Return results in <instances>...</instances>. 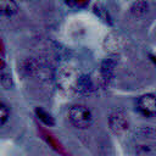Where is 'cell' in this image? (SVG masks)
Listing matches in <instances>:
<instances>
[{"instance_id": "9", "label": "cell", "mask_w": 156, "mask_h": 156, "mask_svg": "<svg viewBox=\"0 0 156 156\" xmlns=\"http://www.w3.org/2000/svg\"><path fill=\"white\" fill-rule=\"evenodd\" d=\"M9 117H10L9 107H7L4 102H1V101H0V127H1V126H4V124L7 122Z\"/></svg>"}, {"instance_id": "5", "label": "cell", "mask_w": 156, "mask_h": 156, "mask_svg": "<svg viewBox=\"0 0 156 156\" xmlns=\"http://www.w3.org/2000/svg\"><path fill=\"white\" fill-rule=\"evenodd\" d=\"M38 69H39V65L33 58H24L20 63V71L24 76H33L38 72Z\"/></svg>"}, {"instance_id": "4", "label": "cell", "mask_w": 156, "mask_h": 156, "mask_svg": "<svg viewBox=\"0 0 156 156\" xmlns=\"http://www.w3.org/2000/svg\"><path fill=\"white\" fill-rule=\"evenodd\" d=\"M116 65H117V60L115 57H108L102 61V63L100 66V73H101V77L104 80L107 82L112 77Z\"/></svg>"}, {"instance_id": "3", "label": "cell", "mask_w": 156, "mask_h": 156, "mask_svg": "<svg viewBox=\"0 0 156 156\" xmlns=\"http://www.w3.org/2000/svg\"><path fill=\"white\" fill-rule=\"evenodd\" d=\"M108 127L115 134L117 135L123 134L124 132H127L129 127L127 115L123 111H113L108 116Z\"/></svg>"}, {"instance_id": "10", "label": "cell", "mask_w": 156, "mask_h": 156, "mask_svg": "<svg viewBox=\"0 0 156 156\" xmlns=\"http://www.w3.org/2000/svg\"><path fill=\"white\" fill-rule=\"evenodd\" d=\"M37 115H38V117H39L41 121H44L46 124H54V119H52V117H51L48 112H45L44 110L38 108V110H37Z\"/></svg>"}, {"instance_id": "7", "label": "cell", "mask_w": 156, "mask_h": 156, "mask_svg": "<svg viewBox=\"0 0 156 156\" xmlns=\"http://www.w3.org/2000/svg\"><path fill=\"white\" fill-rule=\"evenodd\" d=\"M147 9H149V5L145 0H136L130 6V15L135 18L143 17L147 12Z\"/></svg>"}, {"instance_id": "1", "label": "cell", "mask_w": 156, "mask_h": 156, "mask_svg": "<svg viewBox=\"0 0 156 156\" xmlns=\"http://www.w3.org/2000/svg\"><path fill=\"white\" fill-rule=\"evenodd\" d=\"M68 118L71 123L80 129L89 127L93 122V115L90 110L84 105H73L68 110Z\"/></svg>"}, {"instance_id": "6", "label": "cell", "mask_w": 156, "mask_h": 156, "mask_svg": "<svg viewBox=\"0 0 156 156\" xmlns=\"http://www.w3.org/2000/svg\"><path fill=\"white\" fill-rule=\"evenodd\" d=\"M18 11V5L15 0H0V15L11 17Z\"/></svg>"}, {"instance_id": "2", "label": "cell", "mask_w": 156, "mask_h": 156, "mask_svg": "<svg viewBox=\"0 0 156 156\" xmlns=\"http://www.w3.org/2000/svg\"><path fill=\"white\" fill-rule=\"evenodd\" d=\"M136 110L144 117L156 116V95L144 94L136 100Z\"/></svg>"}, {"instance_id": "8", "label": "cell", "mask_w": 156, "mask_h": 156, "mask_svg": "<svg viewBox=\"0 0 156 156\" xmlns=\"http://www.w3.org/2000/svg\"><path fill=\"white\" fill-rule=\"evenodd\" d=\"M119 41H121V40L117 38V35H115V34H108V35H106V38H105L104 45H105L106 50H107V49H117V48H119Z\"/></svg>"}]
</instances>
